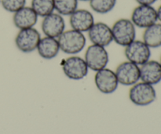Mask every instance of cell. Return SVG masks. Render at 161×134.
<instances>
[{
	"label": "cell",
	"mask_w": 161,
	"mask_h": 134,
	"mask_svg": "<svg viewBox=\"0 0 161 134\" xmlns=\"http://www.w3.org/2000/svg\"><path fill=\"white\" fill-rule=\"evenodd\" d=\"M13 14V23L19 30L35 28L39 19V16L31 6H24Z\"/></svg>",
	"instance_id": "14"
},
{
	"label": "cell",
	"mask_w": 161,
	"mask_h": 134,
	"mask_svg": "<svg viewBox=\"0 0 161 134\" xmlns=\"http://www.w3.org/2000/svg\"><path fill=\"white\" fill-rule=\"evenodd\" d=\"M94 83L97 89L104 94H113L119 85L115 71L107 67L96 72Z\"/></svg>",
	"instance_id": "10"
},
{
	"label": "cell",
	"mask_w": 161,
	"mask_h": 134,
	"mask_svg": "<svg viewBox=\"0 0 161 134\" xmlns=\"http://www.w3.org/2000/svg\"><path fill=\"white\" fill-rule=\"evenodd\" d=\"M36 51L42 59H53L61 52L58 39L47 37V36L41 37L37 46Z\"/></svg>",
	"instance_id": "16"
},
{
	"label": "cell",
	"mask_w": 161,
	"mask_h": 134,
	"mask_svg": "<svg viewBox=\"0 0 161 134\" xmlns=\"http://www.w3.org/2000/svg\"><path fill=\"white\" fill-rule=\"evenodd\" d=\"M92 12L86 9H77L69 16V24L72 29L80 32H87L94 24Z\"/></svg>",
	"instance_id": "13"
},
{
	"label": "cell",
	"mask_w": 161,
	"mask_h": 134,
	"mask_svg": "<svg viewBox=\"0 0 161 134\" xmlns=\"http://www.w3.org/2000/svg\"><path fill=\"white\" fill-rule=\"evenodd\" d=\"M124 48V55L127 61L137 65H142L150 60L151 49L142 40L135 39Z\"/></svg>",
	"instance_id": "7"
},
{
	"label": "cell",
	"mask_w": 161,
	"mask_h": 134,
	"mask_svg": "<svg viewBox=\"0 0 161 134\" xmlns=\"http://www.w3.org/2000/svg\"><path fill=\"white\" fill-rule=\"evenodd\" d=\"M119 84L131 86L140 80V66L129 61L120 63L115 70Z\"/></svg>",
	"instance_id": "9"
},
{
	"label": "cell",
	"mask_w": 161,
	"mask_h": 134,
	"mask_svg": "<svg viewBox=\"0 0 161 134\" xmlns=\"http://www.w3.org/2000/svg\"><path fill=\"white\" fill-rule=\"evenodd\" d=\"M138 5H146V6H153L157 0H135Z\"/></svg>",
	"instance_id": "22"
},
{
	"label": "cell",
	"mask_w": 161,
	"mask_h": 134,
	"mask_svg": "<svg viewBox=\"0 0 161 134\" xmlns=\"http://www.w3.org/2000/svg\"><path fill=\"white\" fill-rule=\"evenodd\" d=\"M89 70L84 58L76 55H71L62 62V71L69 79H83L88 75Z\"/></svg>",
	"instance_id": "4"
},
{
	"label": "cell",
	"mask_w": 161,
	"mask_h": 134,
	"mask_svg": "<svg viewBox=\"0 0 161 134\" xmlns=\"http://www.w3.org/2000/svg\"><path fill=\"white\" fill-rule=\"evenodd\" d=\"M26 3L27 0H1V5L3 9L12 13L26 6Z\"/></svg>",
	"instance_id": "21"
},
{
	"label": "cell",
	"mask_w": 161,
	"mask_h": 134,
	"mask_svg": "<svg viewBox=\"0 0 161 134\" xmlns=\"http://www.w3.org/2000/svg\"><path fill=\"white\" fill-rule=\"evenodd\" d=\"M61 51L69 55H76L83 51L86 44L84 33L72 28L65 30L58 38Z\"/></svg>",
	"instance_id": "1"
},
{
	"label": "cell",
	"mask_w": 161,
	"mask_h": 134,
	"mask_svg": "<svg viewBox=\"0 0 161 134\" xmlns=\"http://www.w3.org/2000/svg\"><path fill=\"white\" fill-rule=\"evenodd\" d=\"M111 28L113 42L120 46H127L136 39V27L130 19H119Z\"/></svg>",
	"instance_id": "2"
},
{
	"label": "cell",
	"mask_w": 161,
	"mask_h": 134,
	"mask_svg": "<svg viewBox=\"0 0 161 134\" xmlns=\"http://www.w3.org/2000/svg\"><path fill=\"white\" fill-rule=\"evenodd\" d=\"M130 20L136 28L146 29L158 21L157 9L153 6L138 5L132 11Z\"/></svg>",
	"instance_id": "8"
},
{
	"label": "cell",
	"mask_w": 161,
	"mask_h": 134,
	"mask_svg": "<svg viewBox=\"0 0 161 134\" xmlns=\"http://www.w3.org/2000/svg\"><path fill=\"white\" fill-rule=\"evenodd\" d=\"M140 80L152 86L161 81V64L157 61H148L140 66Z\"/></svg>",
	"instance_id": "15"
},
{
	"label": "cell",
	"mask_w": 161,
	"mask_h": 134,
	"mask_svg": "<svg viewBox=\"0 0 161 134\" xmlns=\"http://www.w3.org/2000/svg\"><path fill=\"white\" fill-rule=\"evenodd\" d=\"M157 19H158L159 21L161 23V5L159 6L158 9H157Z\"/></svg>",
	"instance_id": "23"
},
{
	"label": "cell",
	"mask_w": 161,
	"mask_h": 134,
	"mask_svg": "<svg viewBox=\"0 0 161 134\" xmlns=\"http://www.w3.org/2000/svg\"><path fill=\"white\" fill-rule=\"evenodd\" d=\"M129 98L137 106H147L155 101L157 93L153 86L143 82H138L131 86L129 91Z\"/></svg>",
	"instance_id": "3"
},
{
	"label": "cell",
	"mask_w": 161,
	"mask_h": 134,
	"mask_svg": "<svg viewBox=\"0 0 161 134\" xmlns=\"http://www.w3.org/2000/svg\"><path fill=\"white\" fill-rule=\"evenodd\" d=\"M87 35L94 45L107 47L113 42L111 27L104 22H94L87 31Z\"/></svg>",
	"instance_id": "12"
},
{
	"label": "cell",
	"mask_w": 161,
	"mask_h": 134,
	"mask_svg": "<svg viewBox=\"0 0 161 134\" xmlns=\"http://www.w3.org/2000/svg\"><path fill=\"white\" fill-rule=\"evenodd\" d=\"M78 1L79 2H89L90 1V0H78Z\"/></svg>",
	"instance_id": "24"
},
{
	"label": "cell",
	"mask_w": 161,
	"mask_h": 134,
	"mask_svg": "<svg viewBox=\"0 0 161 134\" xmlns=\"http://www.w3.org/2000/svg\"><path fill=\"white\" fill-rule=\"evenodd\" d=\"M117 0H90V6L94 13L107 14L113 10Z\"/></svg>",
	"instance_id": "20"
},
{
	"label": "cell",
	"mask_w": 161,
	"mask_h": 134,
	"mask_svg": "<svg viewBox=\"0 0 161 134\" xmlns=\"http://www.w3.org/2000/svg\"><path fill=\"white\" fill-rule=\"evenodd\" d=\"M84 60L90 70L96 72L107 67L109 56L106 47L91 44L86 48Z\"/></svg>",
	"instance_id": "5"
},
{
	"label": "cell",
	"mask_w": 161,
	"mask_h": 134,
	"mask_svg": "<svg viewBox=\"0 0 161 134\" xmlns=\"http://www.w3.org/2000/svg\"><path fill=\"white\" fill-rule=\"evenodd\" d=\"M41 29L44 36L58 39L65 31V20L64 17L54 11L42 17Z\"/></svg>",
	"instance_id": "11"
},
{
	"label": "cell",
	"mask_w": 161,
	"mask_h": 134,
	"mask_svg": "<svg viewBox=\"0 0 161 134\" xmlns=\"http://www.w3.org/2000/svg\"><path fill=\"white\" fill-rule=\"evenodd\" d=\"M30 6L39 17H44L55 11L53 0H31Z\"/></svg>",
	"instance_id": "18"
},
{
	"label": "cell",
	"mask_w": 161,
	"mask_h": 134,
	"mask_svg": "<svg viewBox=\"0 0 161 134\" xmlns=\"http://www.w3.org/2000/svg\"><path fill=\"white\" fill-rule=\"evenodd\" d=\"M160 64H161V57H160Z\"/></svg>",
	"instance_id": "25"
},
{
	"label": "cell",
	"mask_w": 161,
	"mask_h": 134,
	"mask_svg": "<svg viewBox=\"0 0 161 134\" xmlns=\"http://www.w3.org/2000/svg\"><path fill=\"white\" fill-rule=\"evenodd\" d=\"M143 42L149 48H158L161 46V23H155L148 27L142 35Z\"/></svg>",
	"instance_id": "17"
},
{
	"label": "cell",
	"mask_w": 161,
	"mask_h": 134,
	"mask_svg": "<svg viewBox=\"0 0 161 134\" xmlns=\"http://www.w3.org/2000/svg\"><path fill=\"white\" fill-rule=\"evenodd\" d=\"M54 10L63 17L70 16L78 9V0H53Z\"/></svg>",
	"instance_id": "19"
},
{
	"label": "cell",
	"mask_w": 161,
	"mask_h": 134,
	"mask_svg": "<svg viewBox=\"0 0 161 134\" xmlns=\"http://www.w3.org/2000/svg\"><path fill=\"white\" fill-rule=\"evenodd\" d=\"M0 5H1V0H0Z\"/></svg>",
	"instance_id": "26"
},
{
	"label": "cell",
	"mask_w": 161,
	"mask_h": 134,
	"mask_svg": "<svg viewBox=\"0 0 161 134\" xmlns=\"http://www.w3.org/2000/svg\"><path fill=\"white\" fill-rule=\"evenodd\" d=\"M41 35L35 28L19 30L15 37V45L24 53H32L37 49Z\"/></svg>",
	"instance_id": "6"
}]
</instances>
